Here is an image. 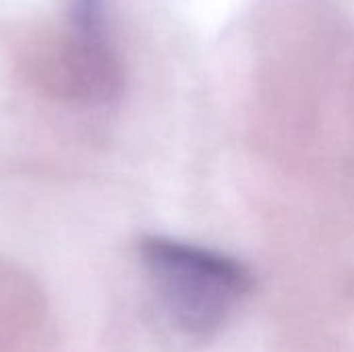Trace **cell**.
Masks as SVG:
<instances>
[{"label": "cell", "instance_id": "obj_2", "mask_svg": "<svg viewBox=\"0 0 354 352\" xmlns=\"http://www.w3.org/2000/svg\"><path fill=\"white\" fill-rule=\"evenodd\" d=\"M73 12H75V27L79 33L75 44L93 52H112L106 37L104 0H75Z\"/></svg>", "mask_w": 354, "mask_h": 352}, {"label": "cell", "instance_id": "obj_1", "mask_svg": "<svg viewBox=\"0 0 354 352\" xmlns=\"http://www.w3.org/2000/svg\"><path fill=\"white\" fill-rule=\"evenodd\" d=\"M139 259L164 315L195 338L224 328L253 286L241 261L170 237H143Z\"/></svg>", "mask_w": 354, "mask_h": 352}]
</instances>
